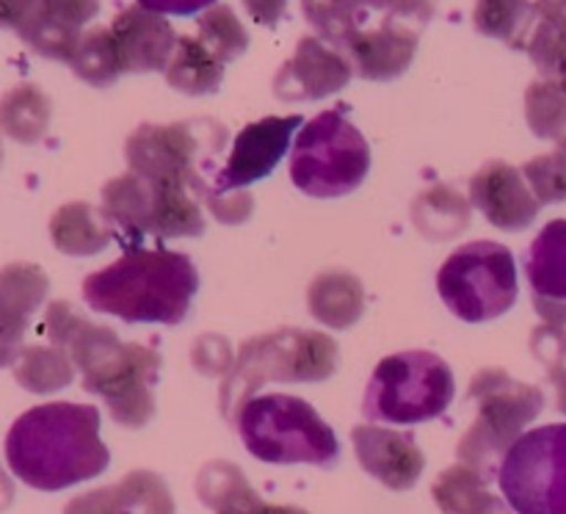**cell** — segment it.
Listing matches in <instances>:
<instances>
[{"label": "cell", "instance_id": "obj_12", "mask_svg": "<svg viewBox=\"0 0 566 514\" xmlns=\"http://www.w3.org/2000/svg\"><path fill=\"white\" fill-rule=\"evenodd\" d=\"M227 130L210 119L171 122L153 125L144 122L127 136L125 160L127 169L149 180L186 182L202 164V153H221Z\"/></svg>", "mask_w": 566, "mask_h": 514}, {"label": "cell", "instance_id": "obj_40", "mask_svg": "<svg viewBox=\"0 0 566 514\" xmlns=\"http://www.w3.org/2000/svg\"><path fill=\"white\" fill-rule=\"evenodd\" d=\"M241 3L247 6V11L252 14V20L258 22V25L269 28H274L287 11V0H241Z\"/></svg>", "mask_w": 566, "mask_h": 514}, {"label": "cell", "instance_id": "obj_3", "mask_svg": "<svg viewBox=\"0 0 566 514\" xmlns=\"http://www.w3.org/2000/svg\"><path fill=\"white\" fill-rule=\"evenodd\" d=\"M199 287L197 265L182 252L130 246L116 263L83 280V298L94 313L127 324H180Z\"/></svg>", "mask_w": 566, "mask_h": 514}, {"label": "cell", "instance_id": "obj_13", "mask_svg": "<svg viewBox=\"0 0 566 514\" xmlns=\"http://www.w3.org/2000/svg\"><path fill=\"white\" fill-rule=\"evenodd\" d=\"M99 0H0V31H11L53 61H70Z\"/></svg>", "mask_w": 566, "mask_h": 514}, {"label": "cell", "instance_id": "obj_8", "mask_svg": "<svg viewBox=\"0 0 566 514\" xmlns=\"http://www.w3.org/2000/svg\"><path fill=\"white\" fill-rule=\"evenodd\" d=\"M457 381L453 370L440 354L398 352L376 365L365 390L363 412L379 423H423L434 420L451 407Z\"/></svg>", "mask_w": 566, "mask_h": 514}, {"label": "cell", "instance_id": "obj_36", "mask_svg": "<svg viewBox=\"0 0 566 514\" xmlns=\"http://www.w3.org/2000/svg\"><path fill=\"white\" fill-rule=\"evenodd\" d=\"M523 177L542 204H556L566 199V153L553 149L547 155H536L523 166Z\"/></svg>", "mask_w": 566, "mask_h": 514}, {"label": "cell", "instance_id": "obj_19", "mask_svg": "<svg viewBox=\"0 0 566 514\" xmlns=\"http://www.w3.org/2000/svg\"><path fill=\"white\" fill-rule=\"evenodd\" d=\"M50 280L36 263L0 269V368H11L25 348L31 315L48 298Z\"/></svg>", "mask_w": 566, "mask_h": 514}, {"label": "cell", "instance_id": "obj_21", "mask_svg": "<svg viewBox=\"0 0 566 514\" xmlns=\"http://www.w3.org/2000/svg\"><path fill=\"white\" fill-rule=\"evenodd\" d=\"M64 514H175V501L164 475L133 470L119 484L72 497Z\"/></svg>", "mask_w": 566, "mask_h": 514}, {"label": "cell", "instance_id": "obj_42", "mask_svg": "<svg viewBox=\"0 0 566 514\" xmlns=\"http://www.w3.org/2000/svg\"><path fill=\"white\" fill-rule=\"evenodd\" d=\"M534 3L536 11H539V20L566 31V0H534Z\"/></svg>", "mask_w": 566, "mask_h": 514}, {"label": "cell", "instance_id": "obj_37", "mask_svg": "<svg viewBox=\"0 0 566 514\" xmlns=\"http://www.w3.org/2000/svg\"><path fill=\"white\" fill-rule=\"evenodd\" d=\"M531 352L547 368V379L556 385V403L566 415V329L542 324L531 335Z\"/></svg>", "mask_w": 566, "mask_h": 514}, {"label": "cell", "instance_id": "obj_5", "mask_svg": "<svg viewBox=\"0 0 566 514\" xmlns=\"http://www.w3.org/2000/svg\"><path fill=\"white\" fill-rule=\"evenodd\" d=\"M337 343L315 329H276L249 337L219 390L221 412H238L265 381H324L337 370Z\"/></svg>", "mask_w": 566, "mask_h": 514}, {"label": "cell", "instance_id": "obj_31", "mask_svg": "<svg viewBox=\"0 0 566 514\" xmlns=\"http://www.w3.org/2000/svg\"><path fill=\"white\" fill-rule=\"evenodd\" d=\"M11 368H14L17 385L25 387L28 392H36V396L64 390L75 379L72 357L61 346H53V343L50 346H42V343L25 346Z\"/></svg>", "mask_w": 566, "mask_h": 514}, {"label": "cell", "instance_id": "obj_24", "mask_svg": "<svg viewBox=\"0 0 566 514\" xmlns=\"http://www.w3.org/2000/svg\"><path fill=\"white\" fill-rule=\"evenodd\" d=\"M307 307L321 324L332 329H348L365 313L363 282L348 271H324L310 282Z\"/></svg>", "mask_w": 566, "mask_h": 514}, {"label": "cell", "instance_id": "obj_14", "mask_svg": "<svg viewBox=\"0 0 566 514\" xmlns=\"http://www.w3.org/2000/svg\"><path fill=\"white\" fill-rule=\"evenodd\" d=\"M304 125V116H265L243 127L232 141V153L219 175V188H205L202 197L208 202L213 193H235L249 182L263 180L276 169L285 153L291 149V138Z\"/></svg>", "mask_w": 566, "mask_h": 514}, {"label": "cell", "instance_id": "obj_43", "mask_svg": "<svg viewBox=\"0 0 566 514\" xmlns=\"http://www.w3.org/2000/svg\"><path fill=\"white\" fill-rule=\"evenodd\" d=\"M11 501H14V481L9 479V473L0 464V512H6L11 506Z\"/></svg>", "mask_w": 566, "mask_h": 514}, {"label": "cell", "instance_id": "obj_6", "mask_svg": "<svg viewBox=\"0 0 566 514\" xmlns=\"http://www.w3.org/2000/svg\"><path fill=\"white\" fill-rule=\"evenodd\" d=\"M470 401L479 412L464 437L459 440V462L479 470L486 481L497 479L503 457L523 437L531 420L545 409V392L536 385H525L506 370L490 365L481 368L470 381Z\"/></svg>", "mask_w": 566, "mask_h": 514}, {"label": "cell", "instance_id": "obj_38", "mask_svg": "<svg viewBox=\"0 0 566 514\" xmlns=\"http://www.w3.org/2000/svg\"><path fill=\"white\" fill-rule=\"evenodd\" d=\"M205 177L202 171H197V175L188 180V188H191V193L197 197V188L202 186ZM210 210L216 213V219H221L224 224H238V221H247L249 213H252V197H249L247 191H235V193H213V197L208 199Z\"/></svg>", "mask_w": 566, "mask_h": 514}, {"label": "cell", "instance_id": "obj_15", "mask_svg": "<svg viewBox=\"0 0 566 514\" xmlns=\"http://www.w3.org/2000/svg\"><path fill=\"white\" fill-rule=\"evenodd\" d=\"M426 22L409 14H392L379 25L359 31L343 48L354 72L365 81H392L412 64Z\"/></svg>", "mask_w": 566, "mask_h": 514}, {"label": "cell", "instance_id": "obj_17", "mask_svg": "<svg viewBox=\"0 0 566 514\" xmlns=\"http://www.w3.org/2000/svg\"><path fill=\"white\" fill-rule=\"evenodd\" d=\"M470 202L484 213L492 227L520 232L539 216L542 202L531 191L523 169L506 160H490L470 180Z\"/></svg>", "mask_w": 566, "mask_h": 514}, {"label": "cell", "instance_id": "obj_28", "mask_svg": "<svg viewBox=\"0 0 566 514\" xmlns=\"http://www.w3.org/2000/svg\"><path fill=\"white\" fill-rule=\"evenodd\" d=\"M53 105L33 83H20L0 97V133L11 141L36 144L48 133Z\"/></svg>", "mask_w": 566, "mask_h": 514}, {"label": "cell", "instance_id": "obj_34", "mask_svg": "<svg viewBox=\"0 0 566 514\" xmlns=\"http://www.w3.org/2000/svg\"><path fill=\"white\" fill-rule=\"evenodd\" d=\"M525 119L534 136L562 138L566 133V83L536 77L525 88Z\"/></svg>", "mask_w": 566, "mask_h": 514}, {"label": "cell", "instance_id": "obj_23", "mask_svg": "<svg viewBox=\"0 0 566 514\" xmlns=\"http://www.w3.org/2000/svg\"><path fill=\"white\" fill-rule=\"evenodd\" d=\"M50 238L59 252L70 258H88L103 252L114 238L111 219L88 202H66L50 219Z\"/></svg>", "mask_w": 566, "mask_h": 514}, {"label": "cell", "instance_id": "obj_4", "mask_svg": "<svg viewBox=\"0 0 566 514\" xmlns=\"http://www.w3.org/2000/svg\"><path fill=\"white\" fill-rule=\"evenodd\" d=\"M232 420L247 451L260 462L332 468L340 459L335 431L304 398L285 392L252 396Z\"/></svg>", "mask_w": 566, "mask_h": 514}, {"label": "cell", "instance_id": "obj_27", "mask_svg": "<svg viewBox=\"0 0 566 514\" xmlns=\"http://www.w3.org/2000/svg\"><path fill=\"white\" fill-rule=\"evenodd\" d=\"M224 81V61L216 59L199 36H177L175 55L166 66V83L182 94H213Z\"/></svg>", "mask_w": 566, "mask_h": 514}, {"label": "cell", "instance_id": "obj_18", "mask_svg": "<svg viewBox=\"0 0 566 514\" xmlns=\"http://www.w3.org/2000/svg\"><path fill=\"white\" fill-rule=\"evenodd\" d=\"M354 451L368 475L387 486V490H412L426 470V457L412 434L396 429L365 423L352 429Z\"/></svg>", "mask_w": 566, "mask_h": 514}, {"label": "cell", "instance_id": "obj_29", "mask_svg": "<svg viewBox=\"0 0 566 514\" xmlns=\"http://www.w3.org/2000/svg\"><path fill=\"white\" fill-rule=\"evenodd\" d=\"M473 22L475 31L484 36L506 42L514 50H525L539 22V11L531 0H475Z\"/></svg>", "mask_w": 566, "mask_h": 514}, {"label": "cell", "instance_id": "obj_16", "mask_svg": "<svg viewBox=\"0 0 566 514\" xmlns=\"http://www.w3.org/2000/svg\"><path fill=\"white\" fill-rule=\"evenodd\" d=\"M352 75L354 66L343 50L321 36H302L276 72L274 94L280 99H324L346 88Z\"/></svg>", "mask_w": 566, "mask_h": 514}, {"label": "cell", "instance_id": "obj_44", "mask_svg": "<svg viewBox=\"0 0 566 514\" xmlns=\"http://www.w3.org/2000/svg\"><path fill=\"white\" fill-rule=\"evenodd\" d=\"M302 3H304V0H302Z\"/></svg>", "mask_w": 566, "mask_h": 514}, {"label": "cell", "instance_id": "obj_1", "mask_svg": "<svg viewBox=\"0 0 566 514\" xmlns=\"http://www.w3.org/2000/svg\"><path fill=\"white\" fill-rule=\"evenodd\" d=\"M44 335L61 346L83 374V390L105 401L111 418L125 429H142L155 415V379L160 354L138 343H122L108 326L86 321L70 302H50Z\"/></svg>", "mask_w": 566, "mask_h": 514}, {"label": "cell", "instance_id": "obj_35", "mask_svg": "<svg viewBox=\"0 0 566 514\" xmlns=\"http://www.w3.org/2000/svg\"><path fill=\"white\" fill-rule=\"evenodd\" d=\"M525 53L531 55L534 66L539 70L542 77L547 81L566 83V31L564 28L551 25V22H536L534 33H531Z\"/></svg>", "mask_w": 566, "mask_h": 514}, {"label": "cell", "instance_id": "obj_26", "mask_svg": "<svg viewBox=\"0 0 566 514\" xmlns=\"http://www.w3.org/2000/svg\"><path fill=\"white\" fill-rule=\"evenodd\" d=\"M431 497L442 514H503V503L492 495L490 481L464 462L451 464L437 475Z\"/></svg>", "mask_w": 566, "mask_h": 514}, {"label": "cell", "instance_id": "obj_33", "mask_svg": "<svg viewBox=\"0 0 566 514\" xmlns=\"http://www.w3.org/2000/svg\"><path fill=\"white\" fill-rule=\"evenodd\" d=\"M197 31L199 42L224 64L241 59L249 48L247 28L238 20L235 9L227 3H213L210 9H205L197 20Z\"/></svg>", "mask_w": 566, "mask_h": 514}, {"label": "cell", "instance_id": "obj_7", "mask_svg": "<svg viewBox=\"0 0 566 514\" xmlns=\"http://www.w3.org/2000/svg\"><path fill=\"white\" fill-rule=\"evenodd\" d=\"M370 169L368 138L343 114L329 108L302 125L291 153V180L298 191L318 199L357 191Z\"/></svg>", "mask_w": 566, "mask_h": 514}, {"label": "cell", "instance_id": "obj_20", "mask_svg": "<svg viewBox=\"0 0 566 514\" xmlns=\"http://www.w3.org/2000/svg\"><path fill=\"white\" fill-rule=\"evenodd\" d=\"M111 36H114L116 55H119L122 75L130 72H158L169 66L175 55L177 36L164 14L149 11L144 6H127L111 22Z\"/></svg>", "mask_w": 566, "mask_h": 514}, {"label": "cell", "instance_id": "obj_39", "mask_svg": "<svg viewBox=\"0 0 566 514\" xmlns=\"http://www.w3.org/2000/svg\"><path fill=\"white\" fill-rule=\"evenodd\" d=\"M216 0H138V6L158 14H177V17H191L197 11L210 9Z\"/></svg>", "mask_w": 566, "mask_h": 514}, {"label": "cell", "instance_id": "obj_22", "mask_svg": "<svg viewBox=\"0 0 566 514\" xmlns=\"http://www.w3.org/2000/svg\"><path fill=\"white\" fill-rule=\"evenodd\" d=\"M197 495L213 514H310L298 506L265 503L238 464L213 459L197 473Z\"/></svg>", "mask_w": 566, "mask_h": 514}, {"label": "cell", "instance_id": "obj_11", "mask_svg": "<svg viewBox=\"0 0 566 514\" xmlns=\"http://www.w3.org/2000/svg\"><path fill=\"white\" fill-rule=\"evenodd\" d=\"M497 484L514 514H566V423L520 437L503 457Z\"/></svg>", "mask_w": 566, "mask_h": 514}, {"label": "cell", "instance_id": "obj_41", "mask_svg": "<svg viewBox=\"0 0 566 514\" xmlns=\"http://www.w3.org/2000/svg\"><path fill=\"white\" fill-rule=\"evenodd\" d=\"M536 313L545 318L547 326H562L566 329V302H553V298H539L534 296Z\"/></svg>", "mask_w": 566, "mask_h": 514}, {"label": "cell", "instance_id": "obj_9", "mask_svg": "<svg viewBox=\"0 0 566 514\" xmlns=\"http://www.w3.org/2000/svg\"><path fill=\"white\" fill-rule=\"evenodd\" d=\"M437 291L448 310L468 324L501 318L517 302L512 249L495 241L464 243L442 263Z\"/></svg>", "mask_w": 566, "mask_h": 514}, {"label": "cell", "instance_id": "obj_30", "mask_svg": "<svg viewBox=\"0 0 566 514\" xmlns=\"http://www.w3.org/2000/svg\"><path fill=\"white\" fill-rule=\"evenodd\" d=\"M412 221L429 241H451L470 224V202L451 186H434L412 202Z\"/></svg>", "mask_w": 566, "mask_h": 514}, {"label": "cell", "instance_id": "obj_10", "mask_svg": "<svg viewBox=\"0 0 566 514\" xmlns=\"http://www.w3.org/2000/svg\"><path fill=\"white\" fill-rule=\"evenodd\" d=\"M103 213L133 238H191L205 232L202 208L186 182L149 180L130 169L103 186Z\"/></svg>", "mask_w": 566, "mask_h": 514}, {"label": "cell", "instance_id": "obj_32", "mask_svg": "<svg viewBox=\"0 0 566 514\" xmlns=\"http://www.w3.org/2000/svg\"><path fill=\"white\" fill-rule=\"evenodd\" d=\"M66 64L72 66L77 77L88 86H111L116 83V77L122 75L119 55H116L114 36H111V28L94 25L88 31H83V36L77 39L75 50H72L70 61Z\"/></svg>", "mask_w": 566, "mask_h": 514}, {"label": "cell", "instance_id": "obj_25", "mask_svg": "<svg viewBox=\"0 0 566 514\" xmlns=\"http://www.w3.org/2000/svg\"><path fill=\"white\" fill-rule=\"evenodd\" d=\"M525 274L534 296L566 302V219L542 227L525 258Z\"/></svg>", "mask_w": 566, "mask_h": 514}, {"label": "cell", "instance_id": "obj_2", "mask_svg": "<svg viewBox=\"0 0 566 514\" xmlns=\"http://www.w3.org/2000/svg\"><path fill=\"white\" fill-rule=\"evenodd\" d=\"M6 462L22 484L42 492L97 479L111 464L99 440V409L72 401L31 407L6 434Z\"/></svg>", "mask_w": 566, "mask_h": 514}]
</instances>
